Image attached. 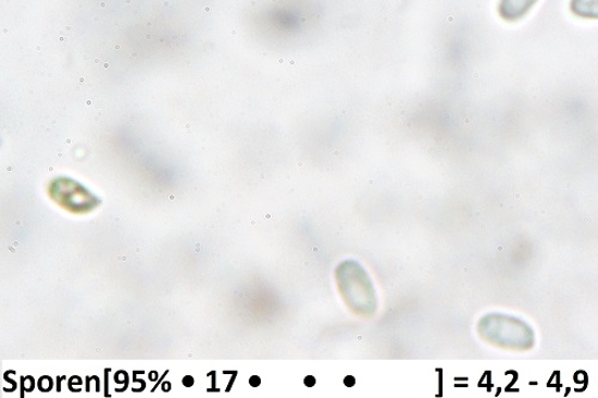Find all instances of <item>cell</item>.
<instances>
[{
	"label": "cell",
	"instance_id": "cell-1",
	"mask_svg": "<svg viewBox=\"0 0 598 398\" xmlns=\"http://www.w3.org/2000/svg\"><path fill=\"white\" fill-rule=\"evenodd\" d=\"M338 270V283L340 293L349 306L358 315H371L376 309V296L367 274L356 263L346 262Z\"/></svg>",
	"mask_w": 598,
	"mask_h": 398
},
{
	"label": "cell",
	"instance_id": "cell-2",
	"mask_svg": "<svg viewBox=\"0 0 598 398\" xmlns=\"http://www.w3.org/2000/svg\"><path fill=\"white\" fill-rule=\"evenodd\" d=\"M537 2L538 0H500L499 15L507 22H519L530 14Z\"/></svg>",
	"mask_w": 598,
	"mask_h": 398
},
{
	"label": "cell",
	"instance_id": "cell-3",
	"mask_svg": "<svg viewBox=\"0 0 598 398\" xmlns=\"http://www.w3.org/2000/svg\"><path fill=\"white\" fill-rule=\"evenodd\" d=\"M570 10L580 18L598 20V0H571Z\"/></svg>",
	"mask_w": 598,
	"mask_h": 398
},
{
	"label": "cell",
	"instance_id": "cell-4",
	"mask_svg": "<svg viewBox=\"0 0 598 398\" xmlns=\"http://www.w3.org/2000/svg\"><path fill=\"white\" fill-rule=\"evenodd\" d=\"M184 384L186 385V387H191V385L195 384V380L188 376L184 380Z\"/></svg>",
	"mask_w": 598,
	"mask_h": 398
}]
</instances>
